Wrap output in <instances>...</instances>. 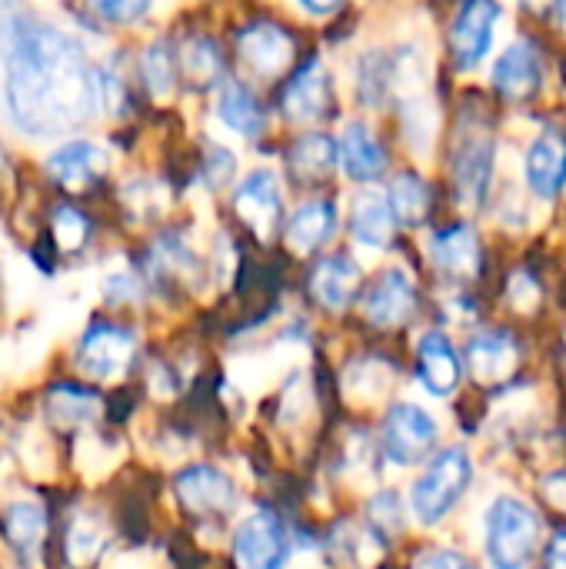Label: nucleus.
<instances>
[{
    "instance_id": "obj_1",
    "label": "nucleus",
    "mask_w": 566,
    "mask_h": 569,
    "mask_svg": "<svg viewBox=\"0 0 566 569\" xmlns=\"http://www.w3.org/2000/svg\"><path fill=\"white\" fill-rule=\"evenodd\" d=\"M0 53L7 60V110L30 137H53L83 123L100 100V73L83 47L50 23L0 3Z\"/></svg>"
},
{
    "instance_id": "obj_2",
    "label": "nucleus",
    "mask_w": 566,
    "mask_h": 569,
    "mask_svg": "<svg viewBox=\"0 0 566 569\" xmlns=\"http://www.w3.org/2000/svg\"><path fill=\"white\" fill-rule=\"evenodd\" d=\"M544 520L534 503L504 493L484 510V550L494 569H527L537 557Z\"/></svg>"
},
{
    "instance_id": "obj_3",
    "label": "nucleus",
    "mask_w": 566,
    "mask_h": 569,
    "mask_svg": "<svg viewBox=\"0 0 566 569\" xmlns=\"http://www.w3.org/2000/svg\"><path fill=\"white\" fill-rule=\"evenodd\" d=\"M474 480V460L467 453V447H444L437 450L420 477L410 487V510L417 517V523L424 527H440L467 497Z\"/></svg>"
},
{
    "instance_id": "obj_4",
    "label": "nucleus",
    "mask_w": 566,
    "mask_h": 569,
    "mask_svg": "<svg viewBox=\"0 0 566 569\" xmlns=\"http://www.w3.org/2000/svg\"><path fill=\"white\" fill-rule=\"evenodd\" d=\"M440 440V423L430 410L417 403H397L380 427V453L394 467H417L430 460V450Z\"/></svg>"
},
{
    "instance_id": "obj_5",
    "label": "nucleus",
    "mask_w": 566,
    "mask_h": 569,
    "mask_svg": "<svg viewBox=\"0 0 566 569\" xmlns=\"http://www.w3.org/2000/svg\"><path fill=\"white\" fill-rule=\"evenodd\" d=\"M290 560H294V537L277 510L260 507L240 520L234 533V567L287 569Z\"/></svg>"
},
{
    "instance_id": "obj_6",
    "label": "nucleus",
    "mask_w": 566,
    "mask_h": 569,
    "mask_svg": "<svg viewBox=\"0 0 566 569\" xmlns=\"http://www.w3.org/2000/svg\"><path fill=\"white\" fill-rule=\"evenodd\" d=\"M177 500L183 503L187 513L203 517V520H220L234 513L237 507V483L214 463H193L177 473L173 480Z\"/></svg>"
},
{
    "instance_id": "obj_7",
    "label": "nucleus",
    "mask_w": 566,
    "mask_h": 569,
    "mask_svg": "<svg viewBox=\"0 0 566 569\" xmlns=\"http://www.w3.org/2000/svg\"><path fill=\"white\" fill-rule=\"evenodd\" d=\"M137 357V337L117 323H90L77 347V363L93 380H113L127 373Z\"/></svg>"
},
{
    "instance_id": "obj_8",
    "label": "nucleus",
    "mask_w": 566,
    "mask_h": 569,
    "mask_svg": "<svg viewBox=\"0 0 566 569\" xmlns=\"http://www.w3.org/2000/svg\"><path fill=\"white\" fill-rule=\"evenodd\" d=\"M494 177V140L484 127H467L454 147V183L464 207H477L487 197Z\"/></svg>"
},
{
    "instance_id": "obj_9",
    "label": "nucleus",
    "mask_w": 566,
    "mask_h": 569,
    "mask_svg": "<svg viewBox=\"0 0 566 569\" xmlns=\"http://www.w3.org/2000/svg\"><path fill=\"white\" fill-rule=\"evenodd\" d=\"M497 20H500L497 0H467L460 7L454 30H450L454 60L460 70H474L477 63H484V57L490 53L494 33H497Z\"/></svg>"
},
{
    "instance_id": "obj_10",
    "label": "nucleus",
    "mask_w": 566,
    "mask_h": 569,
    "mask_svg": "<svg viewBox=\"0 0 566 569\" xmlns=\"http://www.w3.org/2000/svg\"><path fill=\"white\" fill-rule=\"evenodd\" d=\"M417 377H420L424 390L434 393V397L457 393L460 377H464V363H460V353H457V347L450 343V337L444 330H430V333L420 337Z\"/></svg>"
},
{
    "instance_id": "obj_11",
    "label": "nucleus",
    "mask_w": 566,
    "mask_h": 569,
    "mask_svg": "<svg viewBox=\"0 0 566 569\" xmlns=\"http://www.w3.org/2000/svg\"><path fill=\"white\" fill-rule=\"evenodd\" d=\"M237 213L257 230V237H270L277 220H280V183H277V173L260 167L254 173L244 177V183L237 187Z\"/></svg>"
},
{
    "instance_id": "obj_12",
    "label": "nucleus",
    "mask_w": 566,
    "mask_h": 569,
    "mask_svg": "<svg viewBox=\"0 0 566 569\" xmlns=\"http://www.w3.org/2000/svg\"><path fill=\"white\" fill-rule=\"evenodd\" d=\"M417 307V290L410 273H404L400 267H390L380 273V280L370 287L367 300H364V313L374 327H397L404 323Z\"/></svg>"
},
{
    "instance_id": "obj_13",
    "label": "nucleus",
    "mask_w": 566,
    "mask_h": 569,
    "mask_svg": "<svg viewBox=\"0 0 566 569\" xmlns=\"http://www.w3.org/2000/svg\"><path fill=\"white\" fill-rule=\"evenodd\" d=\"M103 170H107V153L90 140H70L60 150H53L47 160V173L63 190H87L103 177Z\"/></svg>"
},
{
    "instance_id": "obj_14",
    "label": "nucleus",
    "mask_w": 566,
    "mask_h": 569,
    "mask_svg": "<svg viewBox=\"0 0 566 569\" xmlns=\"http://www.w3.org/2000/svg\"><path fill=\"white\" fill-rule=\"evenodd\" d=\"M294 57L290 37L274 23H254L240 33V60L257 77H277Z\"/></svg>"
},
{
    "instance_id": "obj_15",
    "label": "nucleus",
    "mask_w": 566,
    "mask_h": 569,
    "mask_svg": "<svg viewBox=\"0 0 566 569\" xmlns=\"http://www.w3.org/2000/svg\"><path fill=\"white\" fill-rule=\"evenodd\" d=\"M524 170H527V183L537 197L550 200L557 197V190L564 187L566 180V140L560 133L547 130L540 133L530 150H527V160H524Z\"/></svg>"
},
{
    "instance_id": "obj_16",
    "label": "nucleus",
    "mask_w": 566,
    "mask_h": 569,
    "mask_svg": "<svg viewBox=\"0 0 566 569\" xmlns=\"http://www.w3.org/2000/svg\"><path fill=\"white\" fill-rule=\"evenodd\" d=\"M494 83L510 100H527L540 87V60L537 50L527 40H517L504 50V57L494 67Z\"/></svg>"
},
{
    "instance_id": "obj_17",
    "label": "nucleus",
    "mask_w": 566,
    "mask_h": 569,
    "mask_svg": "<svg viewBox=\"0 0 566 569\" xmlns=\"http://www.w3.org/2000/svg\"><path fill=\"white\" fill-rule=\"evenodd\" d=\"M327 100H330V73H327V67L320 60L307 63L284 93V107H287L290 120L320 117L327 110Z\"/></svg>"
},
{
    "instance_id": "obj_18",
    "label": "nucleus",
    "mask_w": 566,
    "mask_h": 569,
    "mask_svg": "<svg viewBox=\"0 0 566 569\" xmlns=\"http://www.w3.org/2000/svg\"><path fill=\"white\" fill-rule=\"evenodd\" d=\"M340 163L347 170V177L354 180H377L387 167L384 160V147L374 140L370 127L360 123V120H350L344 127V137H340Z\"/></svg>"
},
{
    "instance_id": "obj_19",
    "label": "nucleus",
    "mask_w": 566,
    "mask_h": 569,
    "mask_svg": "<svg viewBox=\"0 0 566 569\" xmlns=\"http://www.w3.org/2000/svg\"><path fill=\"white\" fill-rule=\"evenodd\" d=\"M467 363L480 383H497V380L510 377V370L517 367V347L507 333L487 330V333H477L470 340Z\"/></svg>"
},
{
    "instance_id": "obj_20",
    "label": "nucleus",
    "mask_w": 566,
    "mask_h": 569,
    "mask_svg": "<svg viewBox=\"0 0 566 569\" xmlns=\"http://www.w3.org/2000/svg\"><path fill=\"white\" fill-rule=\"evenodd\" d=\"M3 537L13 547V553L30 563L40 553V547L47 543V513L27 500L10 503L3 513Z\"/></svg>"
},
{
    "instance_id": "obj_21",
    "label": "nucleus",
    "mask_w": 566,
    "mask_h": 569,
    "mask_svg": "<svg viewBox=\"0 0 566 569\" xmlns=\"http://www.w3.org/2000/svg\"><path fill=\"white\" fill-rule=\"evenodd\" d=\"M430 257L437 260L440 270H447L450 277H474L480 267V247H477V233L470 227H450L444 233H437L430 240Z\"/></svg>"
},
{
    "instance_id": "obj_22",
    "label": "nucleus",
    "mask_w": 566,
    "mask_h": 569,
    "mask_svg": "<svg viewBox=\"0 0 566 569\" xmlns=\"http://www.w3.org/2000/svg\"><path fill=\"white\" fill-rule=\"evenodd\" d=\"M357 287H360V270L347 257H327L310 277V290L327 310H344L354 300Z\"/></svg>"
},
{
    "instance_id": "obj_23",
    "label": "nucleus",
    "mask_w": 566,
    "mask_h": 569,
    "mask_svg": "<svg viewBox=\"0 0 566 569\" xmlns=\"http://www.w3.org/2000/svg\"><path fill=\"white\" fill-rule=\"evenodd\" d=\"M354 237L360 247H370V250H384L394 237V210H390V200L374 193V190H364L357 193L354 200Z\"/></svg>"
},
{
    "instance_id": "obj_24",
    "label": "nucleus",
    "mask_w": 566,
    "mask_h": 569,
    "mask_svg": "<svg viewBox=\"0 0 566 569\" xmlns=\"http://www.w3.org/2000/svg\"><path fill=\"white\" fill-rule=\"evenodd\" d=\"M337 227V210L330 200H307L304 207L294 210L290 223H287V243L297 253H310L317 250Z\"/></svg>"
},
{
    "instance_id": "obj_25",
    "label": "nucleus",
    "mask_w": 566,
    "mask_h": 569,
    "mask_svg": "<svg viewBox=\"0 0 566 569\" xmlns=\"http://www.w3.org/2000/svg\"><path fill=\"white\" fill-rule=\"evenodd\" d=\"M43 407H47V417L53 423H60V427H80V423H87V420L97 417L100 397L93 390L80 387V383H53L47 390Z\"/></svg>"
},
{
    "instance_id": "obj_26",
    "label": "nucleus",
    "mask_w": 566,
    "mask_h": 569,
    "mask_svg": "<svg viewBox=\"0 0 566 569\" xmlns=\"http://www.w3.org/2000/svg\"><path fill=\"white\" fill-rule=\"evenodd\" d=\"M400 120H404V133H407L410 150H414V153H427V150L434 147L437 127H440V113H437L434 97H430L427 90L404 93Z\"/></svg>"
},
{
    "instance_id": "obj_27",
    "label": "nucleus",
    "mask_w": 566,
    "mask_h": 569,
    "mask_svg": "<svg viewBox=\"0 0 566 569\" xmlns=\"http://www.w3.org/2000/svg\"><path fill=\"white\" fill-rule=\"evenodd\" d=\"M217 113H220V120H224L230 130H237V133H244V137H257V133L264 130V113H260L254 93H250L244 83H234V80H230V83L220 87Z\"/></svg>"
},
{
    "instance_id": "obj_28",
    "label": "nucleus",
    "mask_w": 566,
    "mask_h": 569,
    "mask_svg": "<svg viewBox=\"0 0 566 569\" xmlns=\"http://www.w3.org/2000/svg\"><path fill=\"white\" fill-rule=\"evenodd\" d=\"M340 160V143H334L327 133H307L297 140L290 163L300 177L307 180H320L334 170V163Z\"/></svg>"
},
{
    "instance_id": "obj_29",
    "label": "nucleus",
    "mask_w": 566,
    "mask_h": 569,
    "mask_svg": "<svg viewBox=\"0 0 566 569\" xmlns=\"http://www.w3.org/2000/svg\"><path fill=\"white\" fill-rule=\"evenodd\" d=\"M90 237V220L73 207H53L47 220V247L53 253H77Z\"/></svg>"
},
{
    "instance_id": "obj_30",
    "label": "nucleus",
    "mask_w": 566,
    "mask_h": 569,
    "mask_svg": "<svg viewBox=\"0 0 566 569\" xmlns=\"http://www.w3.org/2000/svg\"><path fill=\"white\" fill-rule=\"evenodd\" d=\"M390 210H394V217L400 220V223H407V227H414V223H420L424 220V213H427V203H430V190H427V183L417 177V173H400L397 180H394V187H390Z\"/></svg>"
},
{
    "instance_id": "obj_31",
    "label": "nucleus",
    "mask_w": 566,
    "mask_h": 569,
    "mask_svg": "<svg viewBox=\"0 0 566 569\" xmlns=\"http://www.w3.org/2000/svg\"><path fill=\"white\" fill-rule=\"evenodd\" d=\"M107 537H103V527L90 517V513H77L70 523H67V560L73 567H90L100 550H103Z\"/></svg>"
},
{
    "instance_id": "obj_32",
    "label": "nucleus",
    "mask_w": 566,
    "mask_h": 569,
    "mask_svg": "<svg viewBox=\"0 0 566 569\" xmlns=\"http://www.w3.org/2000/svg\"><path fill=\"white\" fill-rule=\"evenodd\" d=\"M140 70H143V83L153 97H170L173 93V83H177V57L170 50L167 40H157L143 50V60H140Z\"/></svg>"
},
{
    "instance_id": "obj_33",
    "label": "nucleus",
    "mask_w": 566,
    "mask_h": 569,
    "mask_svg": "<svg viewBox=\"0 0 566 569\" xmlns=\"http://www.w3.org/2000/svg\"><path fill=\"white\" fill-rule=\"evenodd\" d=\"M180 67H183V73H187L197 87L217 83V77H220V50H217V43L207 40V37L187 40V47L180 50Z\"/></svg>"
},
{
    "instance_id": "obj_34",
    "label": "nucleus",
    "mask_w": 566,
    "mask_h": 569,
    "mask_svg": "<svg viewBox=\"0 0 566 569\" xmlns=\"http://www.w3.org/2000/svg\"><path fill=\"white\" fill-rule=\"evenodd\" d=\"M357 90H360V100L367 103V107H384V100H387V90H390V83H394V67L380 57V53H367L364 60H360V70H357Z\"/></svg>"
},
{
    "instance_id": "obj_35",
    "label": "nucleus",
    "mask_w": 566,
    "mask_h": 569,
    "mask_svg": "<svg viewBox=\"0 0 566 569\" xmlns=\"http://www.w3.org/2000/svg\"><path fill=\"white\" fill-rule=\"evenodd\" d=\"M90 10L103 23H133L150 10V0H90Z\"/></svg>"
},
{
    "instance_id": "obj_36",
    "label": "nucleus",
    "mask_w": 566,
    "mask_h": 569,
    "mask_svg": "<svg viewBox=\"0 0 566 569\" xmlns=\"http://www.w3.org/2000/svg\"><path fill=\"white\" fill-rule=\"evenodd\" d=\"M374 527H377V533H397V530H404V503H400V497L397 493H390V490H384V493H377L374 497Z\"/></svg>"
},
{
    "instance_id": "obj_37",
    "label": "nucleus",
    "mask_w": 566,
    "mask_h": 569,
    "mask_svg": "<svg viewBox=\"0 0 566 569\" xmlns=\"http://www.w3.org/2000/svg\"><path fill=\"white\" fill-rule=\"evenodd\" d=\"M234 170H237V160L227 147H210L207 160H203V177L214 190L227 187L234 180Z\"/></svg>"
},
{
    "instance_id": "obj_38",
    "label": "nucleus",
    "mask_w": 566,
    "mask_h": 569,
    "mask_svg": "<svg viewBox=\"0 0 566 569\" xmlns=\"http://www.w3.org/2000/svg\"><path fill=\"white\" fill-rule=\"evenodd\" d=\"M414 569H477V563L464 553V550H454V547H437V550H427L417 567Z\"/></svg>"
},
{
    "instance_id": "obj_39",
    "label": "nucleus",
    "mask_w": 566,
    "mask_h": 569,
    "mask_svg": "<svg viewBox=\"0 0 566 569\" xmlns=\"http://www.w3.org/2000/svg\"><path fill=\"white\" fill-rule=\"evenodd\" d=\"M510 303L517 307V310H534L537 303H540V287H537V280L530 277V273H514L510 277Z\"/></svg>"
},
{
    "instance_id": "obj_40",
    "label": "nucleus",
    "mask_w": 566,
    "mask_h": 569,
    "mask_svg": "<svg viewBox=\"0 0 566 569\" xmlns=\"http://www.w3.org/2000/svg\"><path fill=\"white\" fill-rule=\"evenodd\" d=\"M547 569H566V530H560L547 547Z\"/></svg>"
},
{
    "instance_id": "obj_41",
    "label": "nucleus",
    "mask_w": 566,
    "mask_h": 569,
    "mask_svg": "<svg viewBox=\"0 0 566 569\" xmlns=\"http://www.w3.org/2000/svg\"><path fill=\"white\" fill-rule=\"evenodd\" d=\"M310 17H330L344 7V0H297Z\"/></svg>"
},
{
    "instance_id": "obj_42",
    "label": "nucleus",
    "mask_w": 566,
    "mask_h": 569,
    "mask_svg": "<svg viewBox=\"0 0 566 569\" xmlns=\"http://www.w3.org/2000/svg\"><path fill=\"white\" fill-rule=\"evenodd\" d=\"M557 17H560V23H566V0H557Z\"/></svg>"
},
{
    "instance_id": "obj_43",
    "label": "nucleus",
    "mask_w": 566,
    "mask_h": 569,
    "mask_svg": "<svg viewBox=\"0 0 566 569\" xmlns=\"http://www.w3.org/2000/svg\"><path fill=\"white\" fill-rule=\"evenodd\" d=\"M527 3H544V0H527Z\"/></svg>"
}]
</instances>
